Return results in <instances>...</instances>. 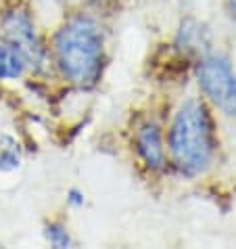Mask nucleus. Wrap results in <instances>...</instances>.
Here are the masks:
<instances>
[{"instance_id":"obj_6","label":"nucleus","mask_w":236,"mask_h":249,"mask_svg":"<svg viewBox=\"0 0 236 249\" xmlns=\"http://www.w3.org/2000/svg\"><path fill=\"white\" fill-rule=\"evenodd\" d=\"M27 61L13 44H0V80H15L23 73Z\"/></svg>"},{"instance_id":"obj_2","label":"nucleus","mask_w":236,"mask_h":249,"mask_svg":"<svg viewBox=\"0 0 236 249\" xmlns=\"http://www.w3.org/2000/svg\"><path fill=\"white\" fill-rule=\"evenodd\" d=\"M169 153L184 174H199L213 157V126L205 105L197 99L178 109L169 130Z\"/></svg>"},{"instance_id":"obj_3","label":"nucleus","mask_w":236,"mask_h":249,"mask_svg":"<svg viewBox=\"0 0 236 249\" xmlns=\"http://www.w3.org/2000/svg\"><path fill=\"white\" fill-rule=\"evenodd\" d=\"M199 84L215 107L236 117V71L226 59L205 57L201 61Z\"/></svg>"},{"instance_id":"obj_10","label":"nucleus","mask_w":236,"mask_h":249,"mask_svg":"<svg viewBox=\"0 0 236 249\" xmlns=\"http://www.w3.org/2000/svg\"><path fill=\"white\" fill-rule=\"evenodd\" d=\"M230 6H232V15L236 17V0H230Z\"/></svg>"},{"instance_id":"obj_9","label":"nucleus","mask_w":236,"mask_h":249,"mask_svg":"<svg viewBox=\"0 0 236 249\" xmlns=\"http://www.w3.org/2000/svg\"><path fill=\"white\" fill-rule=\"evenodd\" d=\"M59 2H65V4H88V2H96V0H59Z\"/></svg>"},{"instance_id":"obj_11","label":"nucleus","mask_w":236,"mask_h":249,"mask_svg":"<svg viewBox=\"0 0 236 249\" xmlns=\"http://www.w3.org/2000/svg\"><path fill=\"white\" fill-rule=\"evenodd\" d=\"M184 2H188V4H194V2H201V0H184Z\"/></svg>"},{"instance_id":"obj_8","label":"nucleus","mask_w":236,"mask_h":249,"mask_svg":"<svg viewBox=\"0 0 236 249\" xmlns=\"http://www.w3.org/2000/svg\"><path fill=\"white\" fill-rule=\"evenodd\" d=\"M46 239L51 241V245H54V247H71L73 245L69 232L65 231V226H61V224H48L46 226Z\"/></svg>"},{"instance_id":"obj_4","label":"nucleus","mask_w":236,"mask_h":249,"mask_svg":"<svg viewBox=\"0 0 236 249\" xmlns=\"http://www.w3.org/2000/svg\"><path fill=\"white\" fill-rule=\"evenodd\" d=\"M2 30L6 42L13 44L19 53L25 57L27 65H42L44 61V48L40 44V38L36 34V27L32 23V17L23 9L9 11L2 19Z\"/></svg>"},{"instance_id":"obj_7","label":"nucleus","mask_w":236,"mask_h":249,"mask_svg":"<svg viewBox=\"0 0 236 249\" xmlns=\"http://www.w3.org/2000/svg\"><path fill=\"white\" fill-rule=\"evenodd\" d=\"M21 165V147L13 136L0 132V172H13Z\"/></svg>"},{"instance_id":"obj_1","label":"nucleus","mask_w":236,"mask_h":249,"mask_svg":"<svg viewBox=\"0 0 236 249\" xmlns=\"http://www.w3.org/2000/svg\"><path fill=\"white\" fill-rule=\"evenodd\" d=\"M54 57L65 78L75 86L90 88L101 78L102 32L90 17H75L54 38Z\"/></svg>"},{"instance_id":"obj_5","label":"nucleus","mask_w":236,"mask_h":249,"mask_svg":"<svg viewBox=\"0 0 236 249\" xmlns=\"http://www.w3.org/2000/svg\"><path fill=\"white\" fill-rule=\"evenodd\" d=\"M138 153L144 159V163L152 170H161L165 165V149L161 141V132L155 124H144L136 134Z\"/></svg>"}]
</instances>
